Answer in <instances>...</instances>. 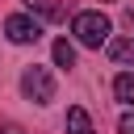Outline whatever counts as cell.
Segmentation results:
<instances>
[{
  "label": "cell",
  "instance_id": "cell-5",
  "mask_svg": "<svg viewBox=\"0 0 134 134\" xmlns=\"http://www.w3.org/2000/svg\"><path fill=\"white\" fill-rule=\"evenodd\" d=\"M67 134H96L84 105H71V109H67Z\"/></svg>",
  "mask_w": 134,
  "mask_h": 134
},
{
  "label": "cell",
  "instance_id": "cell-7",
  "mask_svg": "<svg viewBox=\"0 0 134 134\" xmlns=\"http://www.w3.org/2000/svg\"><path fill=\"white\" fill-rule=\"evenodd\" d=\"M113 96H117L121 105H134V75H130V71H121V75L113 80Z\"/></svg>",
  "mask_w": 134,
  "mask_h": 134
},
{
  "label": "cell",
  "instance_id": "cell-4",
  "mask_svg": "<svg viewBox=\"0 0 134 134\" xmlns=\"http://www.w3.org/2000/svg\"><path fill=\"white\" fill-rule=\"evenodd\" d=\"M25 13H34L38 21H67V4L63 0H25Z\"/></svg>",
  "mask_w": 134,
  "mask_h": 134
},
{
  "label": "cell",
  "instance_id": "cell-10",
  "mask_svg": "<svg viewBox=\"0 0 134 134\" xmlns=\"http://www.w3.org/2000/svg\"><path fill=\"white\" fill-rule=\"evenodd\" d=\"M0 134H25V130H21L17 121H4V126H0Z\"/></svg>",
  "mask_w": 134,
  "mask_h": 134
},
{
  "label": "cell",
  "instance_id": "cell-8",
  "mask_svg": "<svg viewBox=\"0 0 134 134\" xmlns=\"http://www.w3.org/2000/svg\"><path fill=\"white\" fill-rule=\"evenodd\" d=\"M105 50H109V59H117V63H121V59H134V38H109Z\"/></svg>",
  "mask_w": 134,
  "mask_h": 134
},
{
  "label": "cell",
  "instance_id": "cell-1",
  "mask_svg": "<svg viewBox=\"0 0 134 134\" xmlns=\"http://www.w3.org/2000/svg\"><path fill=\"white\" fill-rule=\"evenodd\" d=\"M71 34H75V42H80V46H88V50H100V46H109V34H113V25H109V17H105V13H96V8H84V13H75V17H71Z\"/></svg>",
  "mask_w": 134,
  "mask_h": 134
},
{
  "label": "cell",
  "instance_id": "cell-2",
  "mask_svg": "<svg viewBox=\"0 0 134 134\" xmlns=\"http://www.w3.org/2000/svg\"><path fill=\"white\" fill-rule=\"evenodd\" d=\"M21 92H25L34 105H50V100H54V75L34 63V67L21 71Z\"/></svg>",
  "mask_w": 134,
  "mask_h": 134
},
{
  "label": "cell",
  "instance_id": "cell-9",
  "mask_svg": "<svg viewBox=\"0 0 134 134\" xmlns=\"http://www.w3.org/2000/svg\"><path fill=\"white\" fill-rule=\"evenodd\" d=\"M117 130H121V134H134V113H121V121H117Z\"/></svg>",
  "mask_w": 134,
  "mask_h": 134
},
{
  "label": "cell",
  "instance_id": "cell-3",
  "mask_svg": "<svg viewBox=\"0 0 134 134\" xmlns=\"http://www.w3.org/2000/svg\"><path fill=\"white\" fill-rule=\"evenodd\" d=\"M4 34H8V42L29 46V42L42 38V21H38L34 13H8V17H4Z\"/></svg>",
  "mask_w": 134,
  "mask_h": 134
},
{
  "label": "cell",
  "instance_id": "cell-6",
  "mask_svg": "<svg viewBox=\"0 0 134 134\" xmlns=\"http://www.w3.org/2000/svg\"><path fill=\"white\" fill-rule=\"evenodd\" d=\"M50 54H54V67H67V71H71V67H75V46H71V42H67V38H59V42H54V50H50Z\"/></svg>",
  "mask_w": 134,
  "mask_h": 134
}]
</instances>
